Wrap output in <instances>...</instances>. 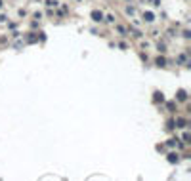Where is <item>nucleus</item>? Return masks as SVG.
I'll use <instances>...</instances> for the list:
<instances>
[{"mask_svg": "<svg viewBox=\"0 0 191 181\" xmlns=\"http://www.w3.org/2000/svg\"><path fill=\"white\" fill-rule=\"evenodd\" d=\"M90 17L94 19L96 23H100V21H103V13H101V12H97V10H94V12L90 13Z\"/></svg>", "mask_w": 191, "mask_h": 181, "instance_id": "nucleus-1", "label": "nucleus"}, {"mask_svg": "<svg viewBox=\"0 0 191 181\" xmlns=\"http://www.w3.org/2000/svg\"><path fill=\"white\" fill-rule=\"evenodd\" d=\"M178 160H180V156H178L176 153H170V154H168V162H170V164H178Z\"/></svg>", "mask_w": 191, "mask_h": 181, "instance_id": "nucleus-2", "label": "nucleus"}, {"mask_svg": "<svg viewBox=\"0 0 191 181\" xmlns=\"http://www.w3.org/2000/svg\"><path fill=\"white\" fill-rule=\"evenodd\" d=\"M143 19H145L147 23H151V21H155V13L153 12H145L143 13Z\"/></svg>", "mask_w": 191, "mask_h": 181, "instance_id": "nucleus-3", "label": "nucleus"}, {"mask_svg": "<svg viewBox=\"0 0 191 181\" xmlns=\"http://www.w3.org/2000/svg\"><path fill=\"white\" fill-rule=\"evenodd\" d=\"M178 101H185L187 99V94H185V90H178Z\"/></svg>", "mask_w": 191, "mask_h": 181, "instance_id": "nucleus-4", "label": "nucleus"}, {"mask_svg": "<svg viewBox=\"0 0 191 181\" xmlns=\"http://www.w3.org/2000/svg\"><path fill=\"white\" fill-rule=\"evenodd\" d=\"M155 63H157V67H164V65H166V59H164V57H157Z\"/></svg>", "mask_w": 191, "mask_h": 181, "instance_id": "nucleus-5", "label": "nucleus"}, {"mask_svg": "<svg viewBox=\"0 0 191 181\" xmlns=\"http://www.w3.org/2000/svg\"><path fill=\"white\" fill-rule=\"evenodd\" d=\"M178 128H185V120L180 118V120H178Z\"/></svg>", "mask_w": 191, "mask_h": 181, "instance_id": "nucleus-6", "label": "nucleus"}, {"mask_svg": "<svg viewBox=\"0 0 191 181\" xmlns=\"http://www.w3.org/2000/svg\"><path fill=\"white\" fill-rule=\"evenodd\" d=\"M0 8H2V0H0Z\"/></svg>", "mask_w": 191, "mask_h": 181, "instance_id": "nucleus-7", "label": "nucleus"}]
</instances>
